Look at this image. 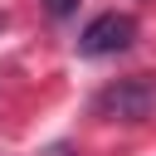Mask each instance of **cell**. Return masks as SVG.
Listing matches in <instances>:
<instances>
[{
  "label": "cell",
  "instance_id": "cell-2",
  "mask_svg": "<svg viewBox=\"0 0 156 156\" xmlns=\"http://www.w3.org/2000/svg\"><path fill=\"white\" fill-rule=\"evenodd\" d=\"M132 39H136V20H132V15H122V10H107V15H98V20L83 29L78 54H88V58L122 54V49H132Z\"/></svg>",
  "mask_w": 156,
  "mask_h": 156
},
{
  "label": "cell",
  "instance_id": "cell-3",
  "mask_svg": "<svg viewBox=\"0 0 156 156\" xmlns=\"http://www.w3.org/2000/svg\"><path fill=\"white\" fill-rule=\"evenodd\" d=\"M44 10H49L54 20H68V15L78 10V0H44Z\"/></svg>",
  "mask_w": 156,
  "mask_h": 156
},
{
  "label": "cell",
  "instance_id": "cell-1",
  "mask_svg": "<svg viewBox=\"0 0 156 156\" xmlns=\"http://www.w3.org/2000/svg\"><path fill=\"white\" fill-rule=\"evenodd\" d=\"M93 112L102 122H146L156 112V78L151 73H132V78L107 83L93 98Z\"/></svg>",
  "mask_w": 156,
  "mask_h": 156
},
{
  "label": "cell",
  "instance_id": "cell-4",
  "mask_svg": "<svg viewBox=\"0 0 156 156\" xmlns=\"http://www.w3.org/2000/svg\"><path fill=\"white\" fill-rule=\"evenodd\" d=\"M44 156H73V151H68V146H49Z\"/></svg>",
  "mask_w": 156,
  "mask_h": 156
}]
</instances>
